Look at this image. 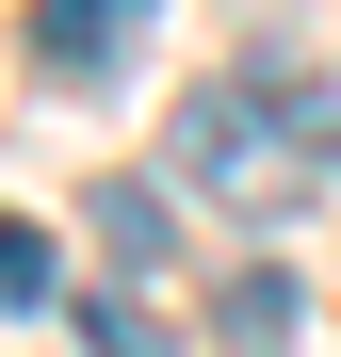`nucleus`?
I'll return each mask as SVG.
<instances>
[{
    "label": "nucleus",
    "mask_w": 341,
    "mask_h": 357,
    "mask_svg": "<svg viewBox=\"0 0 341 357\" xmlns=\"http://www.w3.org/2000/svg\"><path fill=\"white\" fill-rule=\"evenodd\" d=\"M49 292H66V260H49V244H33V227H17V211H0V325H33V309H49Z\"/></svg>",
    "instance_id": "39448f33"
},
{
    "label": "nucleus",
    "mask_w": 341,
    "mask_h": 357,
    "mask_svg": "<svg viewBox=\"0 0 341 357\" xmlns=\"http://www.w3.org/2000/svg\"><path fill=\"white\" fill-rule=\"evenodd\" d=\"M82 341H98V357H179V341L130 309V292H82Z\"/></svg>",
    "instance_id": "423d86ee"
},
{
    "label": "nucleus",
    "mask_w": 341,
    "mask_h": 357,
    "mask_svg": "<svg viewBox=\"0 0 341 357\" xmlns=\"http://www.w3.org/2000/svg\"><path fill=\"white\" fill-rule=\"evenodd\" d=\"M82 227H98L114 260H162V244H179V227H162V195H146V178H98V195H82Z\"/></svg>",
    "instance_id": "7ed1b4c3"
},
{
    "label": "nucleus",
    "mask_w": 341,
    "mask_h": 357,
    "mask_svg": "<svg viewBox=\"0 0 341 357\" xmlns=\"http://www.w3.org/2000/svg\"><path fill=\"white\" fill-rule=\"evenodd\" d=\"M162 0H33V82H114Z\"/></svg>",
    "instance_id": "f03ea898"
},
{
    "label": "nucleus",
    "mask_w": 341,
    "mask_h": 357,
    "mask_svg": "<svg viewBox=\"0 0 341 357\" xmlns=\"http://www.w3.org/2000/svg\"><path fill=\"white\" fill-rule=\"evenodd\" d=\"M211 341H227V357H276V341H293V276H227Z\"/></svg>",
    "instance_id": "20e7f679"
},
{
    "label": "nucleus",
    "mask_w": 341,
    "mask_h": 357,
    "mask_svg": "<svg viewBox=\"0 0 341 357\" xmlns=\"http://www.w3.org/2000/svg\"><path fill=\"white\" fill-rule=\"evenodd\" d=\"M179 178L244 227H293L325 178H341V98L325 66H244V82H195L179 98Z\"/></svg>",
    "instance_id": "f257e3e1"
}]
</instances>
